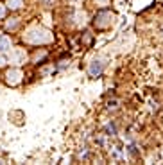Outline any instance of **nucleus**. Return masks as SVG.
<instances>
[{
	"instance_id": "f257e3e1",
	"label": "nucleus",
	"mask_w": 163,
	"mask_h": 165,
	"mask_svg": "<svg viewBox=\"0 0 163 165\" xmlns=\"http://www.w3.org/2000/svg\"><path fill=\"white\" fill-rule=\"evenodd\" d=\"M100 72H102V63H100V61H93L91 67H90V74L91 76H99Z\"/></svg>"
},
{
	"instance_id": "f03ea898",
	"label": "nucleus",
	"mask_w": 163,
	"mask_h": 165,
	"mask_svg": "<svg viewBox=\"0 0 163 165\" xmlns=\"http://www.w3.org/2000/svg\"><path fill=\"white\" fill-rule=\"evenodd\" d=\"M9 49H11V41L6 36H0V52H7Z\"/></svg>"
}]
</instances>
